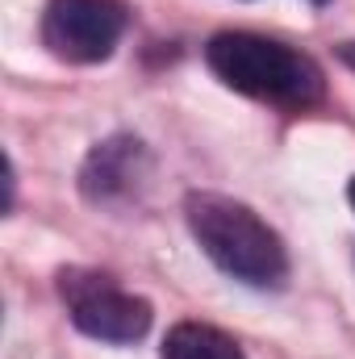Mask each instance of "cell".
<instances>
[{
    "label": "cell",
    "instance_id": "cell-2",
    "mask_svg": "<svg viewBox=\"0 0 355 359\" xmlns=\"http://www.w3.org/2000/svg\"><path fill=\"white\" fill-rule=\"evenodd\" d=\"M205 63L226 88L255 96V100L314 104L322 96L318 63L305 59L301 50H288L284 42L260 38V34H243V29L213 34L205 46Z\"/></svg>",
    "mask_w": 355,
    "mask_h": 359
},
{
    "label": "cell",
    "instance_id": "cell-9",
    "mask_svg": "<svg viewBox=\"0 0 355 359\" xmlns=\"http://www.w3.org/2000/svg\"><path fill=\"white\" fill-rule=\"evenodd\" d=\"M314 4H330V0H314Z\"/></svg>",
    "mask_w": 355,
    "mask_h": 359
},
{
    "label": "cell",
    "instance_id": "cell-4",
    "mask_svg": "<svg viewBox=\"0 0 355 359\" xmlns=\"http://www.w3.org/2000/svg\"><path fill=\"white\" fill-rule=\"evenodd\" d=\"M126 34L121 0H51L42 13V46L63 63H105Z\"/></svg>",
    "mask_w": 355,
    "mask_h": 359
},
{
    "label": "cell",
    "instance_id": "cell-7",
    "mask_svg": "<svg viewBox=\"0 0 355 359\" xmlns=\"http://www.w3.org/2000/svg\"><path fill=\"white\" fill-rule=\"evenodd\" d=\"M339 63L355 72V42H343V46H339Z\"/></svg>",
    "mask_w": 355,
    "mask_h": 359
},
{
    "label": "cell",
    "instance_id": "cell-1",
    "mask_svg": "<svg viewBox=\"0 0 355 359\" xmlns=\"http://www.w3.org/2000/svg\"><path fill=\"white\" fill-rule=\"evenodd\" d=\"M184 217L201 251L226 276L255 284V288H272L288 276V255H284L280 234L251 205L222 196V192H188Z\"/></svg>",
    "mask_w": 355,
    "mask_h": 359
},
{
    "label": "cell",
    "instance_id": "cell-8",
    "mask_svg": "<svg viewBox=\"0 0 355 359\" xmlns=\"http://www.w3.org/2000/svg\"><path fill=\"white\" fill-rule=\"evenodd\" d=\"M347 201H351V209H355V180L347 184Z\"/></svg>",
    "mask_w": 355,
    "mask_h": 359
},
{
    "label": "cell",
    "instance_id": "cell-3",
    "mask_svg": "<svg viewBox=\"0 0 355 359\" xmlns=\"http://www.w3.org/2000/svg\"><path fill=\"white\" fill-rule=\"evenodd\" d=\"M59 292L72 309V322L80 334H88L96 343H138L151 330V301L117 288V280H109L105 271H84L72 268L59 276Z\"/></svg>",
    "mask_w": 355,
    "mask_h": 359
},
{
    "label": "cell",
    "instance_id": "cell-6",
    "mask_svg": "<svg viewBox=\"0 0 355 359\" xmlns=\"http://www.w3.org/2000/svg\"><path fill=\"white\" fill-rule=\"evenodd\" d=\"M163 359H243V347L205 322H180L163 339Z\"/></svg>",
    "mask_w": 355,
    "mask_h": 359
},
{
    "label": "cell",
    "instance_id": "cell-5",
    "mask_svg": "<svg viewBox=\"0 0 355 359\" xmlns=\"http://www.w3.org/2000/svg\"><path fill=\"white\" fill-rule=\"evenodd\" d=\"M147 176V151L138 138H109L96 142L92 155L84 159L80 172V188L88 201H117L126 192H134V184Z\"/></svg>",
    "mask_w": 355,
    "mask_h": 359
}]
</instances>
